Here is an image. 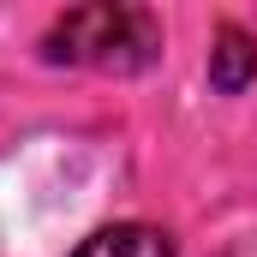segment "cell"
Returning a JSON list of instances; mask_svg holds the SVG:
<instances>
[{"instance_id":"obj_1","label":"cell","mask_w":257,"mask_h":257,"mask_svg":"<svg viewBox=\"0 0 257 257\" xmlns=\"http://www.w3.org/2000/svg\"><path fill=\"white\" fill-rule=\"evenodd\" d=\"M162 54V24L144 6H72L48 24L42 60L96 66V72H144Z\"/></svg>"},{"instance_id":"obj_2","label":"cell","mask_w":257,"mask_h":257,"mask_svg":"<svg viewBox=\"0 0 257 257\" xmlns=\"http://www.w3.org/2000/svg\"><path fill=\"white\" fill-rule=\"evenodd\" d=\"M72 257H174V233L150 221H114V227H96Z\"/></svg>"},{"instance_id":"obj_3","label":"cell","mask_w":257,"mask_h":257,"mask_svg":"<svg viewBox=\"0 0 257 257\" xmlns=\"http://www.w3.org/2000/svg\"><path fill=\"white\" fill-rule=\"evenodd\" d=\"M251 78H257V36H245L239 24H221L209 48V84L221 96H239Z\"/></svg>"}]
</instances>
